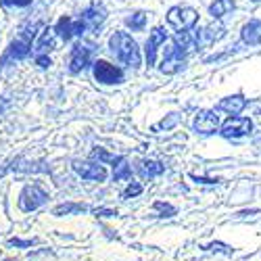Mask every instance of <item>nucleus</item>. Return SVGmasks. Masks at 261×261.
I'll use <instances>...</instances> for the list:
<instances>
[{"label": "nucleus", "instance_id": "nucleus-33", "mask_svg": "<svg viewBox=\"0 0 261 261\" xmlns=\"http://www.w3.org/2000/svg\"><path fill=\"white\" fill-rule=\"evenodd\" d=\"M251 3H261V0H251Z\"/></svg>", "mask_w": 261, "mask_h": 261}, {"label": "nucleus", "instance_id": "nucleus-26", "mask_svg": "<svg viewBox=\"0 0 261 261\" xmlns=\"http://www.w3.org/2000/svg\"><path fill=\"white\" fill-rule=\"evenodd\" d=\"M142 190H144V188H142V184L132 180V182H127V186L121 190V199H123V201L134 199V197H138V194H142Z\"/></svg>", "mask_w": 261, "mask_h": 261}, {"label": "nucleus", "instance_id": "nucleus-23", "mask_svg": "<svg viewBox=\"0 0 261 261\" xmlns=\"http://www.w3.org/2000/svg\"><path fill=\"white\" fill-rule=\"evenodd\" d=\"M113 180L115 182H132V165H129L125 159L113 167Z\"/></svg>", "mask_w": 261, "mask_h": 261}, {"label": "nucleus", "instance_id": "nucleus-4", "mask_svg": "<svg viewBox=\"0 0 261 261\" xmlns=\"http://www.w3.org/2000/svg\"><path fill=\"white\" fill-rule=\"evenodd\" d=\"M220 127H222V119L215 109H201V111H197L192 117V132L199 136L220 134Z\"/></svg>", "mask_w": 261, "mask_h": 261}, {"label": "nucleus", "instance_id": "nucleus-32", "mask_svg": "<svg viewBox=\"0 0 261 261\" xmlns=\"http://www.w3.org/2000/svg\"><path fill=\"white\" fill-rule=\"evenodd\" d=\"M261 213V209H245V211H238L236 217H247V215H257Z\"/></svg>", "mask_w": 261, "mask_h": 261}, {"label": "nucleus", "instance_id": "nucleus-24", "mask_svg": "<svg viewBox=\"0 0 261 261\" xmlns=\"http://www.w3.org/2000/svg\"><path fill=\"white\" fill-rule=\"evenodd\" d=\"M203 249L209 251V253H215V255H224V257H232L234 255V247L228 245V243H222V241H213V243L205 245Z\"/></svg>", "mask_w": 261, "mask_h": 261}, {"label": "nucleus", "instance_id": "nucleus-15", "mask_svg": "<svg viewBox=\"0 0 261 261\" xmlns=\"http://www.w3.org/2000/svg\"><path fill=\"white\" fill-rule=\"evenodd\" d=\"M82 21H84V25H86V30L88 32H94V30H98L102 23H105V19H107V11L100 7V5H92V7H88L82 15H77Z\"/></svg>", "mask_w": 261, "mask_h": 261}, {"label": "nucleus", "instance_id": "nucleus-6", "mask_svg": "<svg viewBox=\"0 0 261 261\" xmlns=\"http://www.w3.org/2000/svg\"><path fill=\"white\" fill-rule=\"evenodd\" d=\"M251 132H253V119L245 115L228 117L226 121H222V127H220V136L226 140H243L251 136Z\"/></svg>", "mask_w": 261, "mask_h": 261}, {"label": "nucleus", "instance_id": "nucleus-27", "mask_svg": "<svg viewBox=\"0 0 261 261\" xmlns=\"http://www.w3.org/2000/svg\"><path fill=\"white\" fill-rule=\"evenodd\" d=\"M34 3V0H0V5L5 9H25Z\"/></svg>", "mask_w": 261, "mask_h": 261}, {"label": "nucleus", "instance_id": "nucleus-13", "mask_svg": "<svg viewBox=\"0 0 261 261\" xmlns=\"http://www.w3.org/2000/svg\"><path fill=\"white\" fill-rule=\"evenodd\" d=\"M197 34H199V46L207 48V46H213L215 42H220L226 36V28L222 23H217V21H213V23L205 25L203 30H197Z\"/></svg>", "mask_w": 261, "mask_h": 261}, {"label": "nucleus", "instance_id": "nucleus-19", "mask_svg": "<svg viewBox=\"0 0 261 261\" xmlns=\"http://www.w3.org/2000/svg\"><path fill=\"white\" fill-rule=\"evenodd\" d=\"M234 9H236L234 0H213L207 11H209V15H211L213 21H220V19H224L226 15H230Z\"/></svg>", "mask_w": 261, "mask_h": 261}, {"label": "nucleus", "instance_id": "nucleus-25", "mask_svg": "<svg viewBox=\"0 0 261 261\" xmlns=\"http://www.w3.org/2000/svg\"><path fill=\"white\" fill-rule=\"evenodd\" d=\"M153 213L157 217H173L178 213V207H173L171 203H165V201H155L153 203Z\"/></svg>", "mask_w": 261, "mask_h": 261}, {"label": "nucleus", "instance_id": "nucleus-11", "mask_svg": "<svg viewBox=\"0 0 261 261\" xmlns=\"http://www.w3.org/2000/svg\"><path fill=\"white\" fill-rule=\"evenodd\" d=\"M73 171L82 180H88V182H105L107 180V169L102 163L96 161H73Z\"/></svg>", "mask_w": 261, "mask_h": 261}, {"label": "nucleus", "instance_id": "nucleus-8", "mask_svg": "<svg viewBox=\"0 0 261 261\" xmlns=\"http://www.w3.org/2000/svg\"><path fill=\"white\" fill-rule=\"evenodd\" d=\"M46 201H48V192L38 184H28L19 192V209L25 213L40 209Z\"/></svg>", "mask_w": 261, "mask_h": 261}, {"label": "nucleus", "instance_id": "nucleus-21", "mask_svg": "<svg viewBox=\"0 0 261 261\" xmlns=\"http://www.w3.org/2000/svg\"><path fill=\"white\" fill-rule=\"evenodd\" d=\"M123 159H125V157H121V155H111V153H107L102 146H94V148H92V153H90V161H96V163H102V165H105V163H111L113 167L119 165Z\"/></svg>", "mask_w": 261, "mask_h": 261}, {"label": "nucleus", "instance_id": "nucleus-5", "mask_svg": "<svg viewBox=\"0 0 261 261\" xmlns=\"http://www.w3.org/2000/svg\"><path fill=\"white\" fill-rule=\"evenodd\" d=\"M92 75L102 86H117V84L125 82V73L119 65H113L105 59H96L92 63Z\"/></svg>", "mask_w": 261, "mask_h": 261}, {"label": "nucleus", "instance_id": "nucleus-9", "mask_svg": "<svg viewBox=\"0 0 261 261\" xmlns=\"http://www.w3.org/2000/svg\"><path fill=\"white\" fill-rule=\"evenodd\" d=\"M167 40H169V32H167V28L157 25V28L150 30L148 40H146V44H144L146 67H153V65H155V61H157V53H159V48L165 44Z\"/></svg>", "mask_w": 261, "mask_h": 261}, {"label": "nucleus", "instance_id": "nucleus-28", "mask_svg": "<svg viewBox=\"0 0 261 261\" xmlns=\"http://www.w3.org/2000/svg\"><path fill=\"white\" fill-rule=\"evenodd\" d=\"M190 180H194L197 184H203V186H217V184H222L220 178H205V176H197V173H190Z\"/></svg>", "mask_w": 261, "mask_h": 261}, {"label": "nucleus", "instance_id": "nucleus-18", "mask_svg": "<svg viewBox=\"0 0 261 261\" xmlns=\"http://www.w3.org/2000/svg\"><path fill=\"white\" fill-rule=\"evenodd\" d=\"M136 171L142 178L153 180V178H159L161 173H165V165L161 161H153V159H140L136 163Z\"/></svg>", "mask_w": 261, "mask_h": 261}, {"label": "nucleus", "instance_id": "nucleus-31", "mask_svg": "<svg viewBox=\"0 0 261 261\" xmlns=\"http://www.w3.org/2000/svg\"><path fill=\"white\" fill-rule=\"evenodd\" d=\"M94 215L96 217H113V215H117V211H113V209H96Z\"/></svg>", "mask_w": 261, "mask_h": 261}, {"label": "nucleus", "instance_id": "nucleus-1", "mask_svg": "<svg viewBox=\"0 0 261 261\" xmlns=\"http://www.w3.org/2000/svg\"><path fill=\"white\" fill-rule=\"evenodd\" d=\"M109 53L129 69H138L142 65V53H140L138 42L127 32L111 34V38H109Z\"/></svg>", "mask_w": 261, "mask_h": 261}, {"label": "nucleus", "instance_id": "nucleus-30", "mask_svg": "<svg viewBox=\"0 0 261 261\" xmlns=\"http://www.w3.org/2000/svg\"><path fill=\"white\" fill-rule=\"evenodd\" d=\"M36 59V65L40 69H48L50 65H53V59L48 57V55H38V57H34Z\"/></svg>", "mask_w": 261, "mask_h": 261}, {"label": "nucleus", "instance_id": "nucleus-7", "mask_svg": "<svg viewBox=\"0 0 261 261\" xmlns=\"http://www.w3.org/2000/svg\"><path fill=\"white\" fill-rule=\"evenodd\" d=\"M53 28H55V34L61 42H71L73 38H82L86 32H88L80 17H69V15L59 17V21Z\"/></svg>", "mask_w": 261, "mask_h": 261}, {"label": "nucleus", "instance_id": "nucleus-29", "mask_svg": "<svg viewBox=\"0 0 261 261\" xmlns=\"http://www.w3.org/2000/svg\"><path fill=\"white\" fill-rule=\"evenodd\" d=\"M34 245H36V241H21V238H11L9 241V247H17V249H30Z\"/></svg>", "mask_w": 261, "mask_h": 261}, {"label": "nucleus", "instance_id": "nucleus-22", "mask_svg": "<svg viewBox=\"0 0 261 261\" xmlns=\"http://www.w3.org/2000/svg\"><path fill=\"white\" fill-rule=\"evenodd\" d=\"M84 211H88V207L82 203H63L53 209V215L63 217V215H75V213H84Z\"/></svg>", "mask_w": 261, "mask_h": 261}, {"label": "nucleus", "instance_id": "nucleus-16", "mask_svg": "<svg viewBox=\"0 0 261 261\" xmlns=\"http://www.w3.org/2000/svg\"><path fill=\"white\" fill-rule=\"evenodd\" d=\"M57 44V34H55V28H44L40 32L36 44H34V57L38 55H48Z\"/></svg>", "mask_w": 261, "mask_h": 261}, {"label": "nucleus", "instance_id": "nucleus-10", "mask_svg": "<svg viewBox=\"0 0 261 261\" xmlns=\"http://www.w3.org/2000/svg\"><path fill=\"white\" fill-rule=\"evenodd\" d=\"M92 63V48L82 44V42H75L69 50V63H67V71L71 75L82 73L86 67H90Z\"/></svg>", "mask_w": 261, "mask_h": 261}, {"label": "nucleus", "instance_id": "nucleus-12", "mask_svg": "<svg viewBox=\"0 0 261 261\" xmlns=\"http://www.w3.org/2000/svg\"><path fill=\"white\" fill-rule=\"evenodd\" d=\"M247 98H245V94H230V96H224L220 102L215 105V111L220 113V111H224V113H228L230 117H236V115H241L243 111H245V107H247Z\"/></svg>", "mask_w": 261, "mask_h": 261}, {"label": "nucleus", "instance_id": "nucleus-17", "mask_svg": "<svg viewBox=\"0 0 261 261\" xmlns=\"http://www.w3.org/2000/svg\"><path fill=\"white\" fill-rule=\"evenodd\" d=\"M241 40L247 46H257L261 44V19H251L241 30Z\"/></svg>", "mask_w": 261, "mask_h": 261}, {"label": "nucleus", "instance_id": "nucleus-14", "mask_svg": "<svg viewBox=\"0 0 261 261\" xmlns=\"http://www.w3.org/2000/svg\"><path fill=\"white\" fill-rule=\"evenodd\" d=\"M184 67H186V59L178 57L176 53L169 50V48L165 46L163 59H161V65H159V71L165 73V75H176V73H180Z\"/></svg>", "mask_w": 261, "mask_h": 261}, {"label": "nucleus", "instance_id": "nucleus-3", "mask_svg": "<svg viewBox=\"0 0 261 261\" xmlns=\"http://www.w3.org/2000/svg\"><path fill=\"white\" fill-rule=\"evenodd\" d=\"M165 21H167V25L173 28L176 32H190L199 23V11L192 7H186V5H178L167 11Z\"/></svg>", "mask_w": 261, "mask_h": 261}, {"label": "nucleus", "instance_id": "nucleus-20", "mask_svg": "<svg viewBox=\"0 0 261 261\" xmlns=\"http://www.w3.org/2000/svg\"><path fill=\"white\" fill-rule=\"evenodd\" d=\"M148 15L150 13H146V11H134L123 19V23H125L127 30H132V32H144L146 23H148Z\"/></svg>", "mask_w": 261, "mask_h": 261}, {"label": "nucleus", "instance_id": "nucleus-2", "mask_svg": "<svg viewBox=\"0 0 261 261\" xmlns=\"http://www.w3.org/2000/svg\"><path fill=\"white\" fill-rule=\"evenodd\" d=\"M38 30H42V23H34V25H28V28L21 30L11 40V44H9L3 61H0V65H3L7 59H11V61H23V59H28L34 53V44H36V40L40 36Z\"/></svg>", "mask_w": 261, "mask_h": 261}]
</instances>
